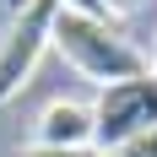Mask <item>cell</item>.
<instances>
[{
    "mask_svg": "<svg viewBox=\"0 0 157 157\" xmlns=\"http://www.w3.org/2000/svg\"><path fill=\"white\" fill-rule=\"evenodd\" d=\"M0 6H6L11 16H22V11H27V0H0Z\"/></svg>",
    "mask_w": 157,
    "mask_h": 157,
    "instance_id": "9",
    "label": "cell"
},
{
    "mask_svg": "<svg viewBox=\"0 0 157 157\" xmlns=\"http://www.w3.org/2000/svg\"><path fill=\"white\" fill-rule=\"evenodd\" d=\"M92 6H98V16H103V22H109L114 11H130V6H136V0H92Z\"/></svg>",
    "mask_w": 157,
    "mask_h": 157,
    "instance_id": "7",
    "label": "cell"
},
{
    "mask_svg": "<svg viewBox=\"0 0 157 157\" xmlns=\"http://www.w3.org/2000/svg\"><path fill=\"white\" fill-rule=\"evenodd\" d=\"M103 157H157V130H146V136H136V141H125V146H114V152H103Z\"/></svg>",
    "mask_w": 157,
    "mask_h": 157,
    "instance_id": "5",
    "label": "cell"
},
{
    "mask_svg": "<svg viewBox=\"0 0 157 157\" xmlns=\"http://www.w3.org/2000/svg\"><path fill=\"white\" fill-rule=\"evenodd\" d=\"M60 6H65V11H87V16H98V6H92V0H60ZM98 22H103V16H98Z\"/></svg>",
    "mask_w": 157,
    "mask_h": 157,
    "instance_id": "8",
    "label": "cell"
},
{
    "mask_svg": "<svg viewBox=\"0 0 157 157\" xmlns=\"http://www.w3.org/2000/svg\"><path fill=\"white\" fill-rule=\"evenodd\" d=\"M38 146H92V109L87 103H71V98H54L44 114H38Z\"/></svg>",
    "mask_w": 157,
    "mask_h": 157,
    "instance_id": "4",
    "label": "cell"
},
{
    "mask_svg": "<svg viewBox=\"0 0 157 157\" xmlns=\"http://www.w3.org/2000/svg\"><path fill=\"white\" fill-rule=\"evenodd\" d=\"M157 130V71L152 76H136V81H114L103 87L92 103V146L98 152H114V146L136 141Z\"/></svg>",
    "mask_w": 157,
    "mask_h": 157,
    "instance_id": "2",
    "label": "cell"
},
{
    "mask_svg": "<svg viewBox=\"0 0 157 157\" xmlns=\"http://www.w3.org/2000/svg\"><path fill=\"white\" fill-rule=\"evenodd\" d=\"M54 16H60V0H27V11L11 22L6 44H0V109L27 87L38 54L54 44Z\"/></svg>",
    "mask_w": 157,
    "mask_h": 157,
    "instance_id": "3",
    "label": "cell"
},
{
    "mask_svg": "<svg viewBox=\"0 0 157 157\" xmlns=\"http://www.w3.org/2000/svg\"><path fill=\"white\" fill-rule=\"evenodd\" d=\"M54 49L76 65L81 76L103 81V87L152 76V60H146L141 49L125 44L109 22H98V16H87V11H65L60 6V16H54Z\"/></svg>",
    "mask_w": 157,
    "mask_h": 157,
    "instance_id": "1",
    "label": "cell"
},
{
    "mask_svg": "<svg viewBox=\"0 0 157 157\" xmlns=\"http://www.w3.org/2000/svg\"><path fill=\"white\" fill-rule=\"evenodd\" d=\"M16 157H103V152H92V146H76V152H65V146H22Z\"/></svg>",
    "mask_w": 157,
    "mask_h": 157,
    "instance_id": "6",
    "label": "cell"
}]
</instances>
